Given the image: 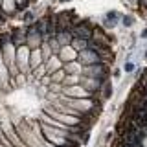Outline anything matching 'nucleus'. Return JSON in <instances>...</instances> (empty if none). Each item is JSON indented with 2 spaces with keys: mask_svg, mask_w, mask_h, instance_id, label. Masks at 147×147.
I'll return each mask as SVG.
<instances>
[{
  "mask_svg": "<svg viewBox=\"0 0 147 147\" xmlns=\"http://www.w3.org/2000/svg\"><path fill=\"white\" fill-rule=\"evenodd\" d=\"M44 64H46V74H53L64 66V63L59 59V55H52L48 61H44Z\"/></svg>",
  "mask_w": 147,
  "mask_h": 147,
  "instance_id": "obj_13",
  "label": "nucleus"
},
{
  "mask_svg": "<svg viewBox=\"0 0 147 147\" xmlns=\"http://www.w3.org/2000/svg\"><path fill=\"white\" fill-rule=\"evenodd\" d=\"M92 31L94 28L90 26L88 20H76V24L72 26V33L74 37H79V39H92Z\"/></svg>",
  "mask_w": 147,
  "mask_h": 147,
  "instance_id": "obj_6",
  "label": "nucleus"
},
{
  "mask_svg": "<svg viewBox=\"0 0 147 147\" xmlns=\"http://www.w3.org/2000/svg\"><path fill=\"white\" fill-rule=\"evenodd\" d=\"M22 20H24L26 24H33V22L37 20L35 11H33V9H24V13H22Z\"/></svg>",
  "mask_w": 147,
  "mask_h": 147,
  "instance_id": "obj_21",
  "label": "nucleus"
},
{
  "mask_svg": "<svg viewBox=\"0 0 147 147\" xmlns=\"http://www.w3.org/2000/svg\"><path fill=\"white\" fill-rule=\"evenodd\" d=\"M144 59H147V50H145V52H144Z\"/></svg>",
  "mask_w": 147,
  "mask_h": 147,
  "instance_id": "obj_31",
  "label": "nucleus"
},
{
  "mask_svg": "<svg viewBox=\"0 0 147 147\" xmlns=\"http://www.w3.org/2000/svg\"><path fill=\"white\" fill-rule=\"evenodd\" d=\"M11 39H13V42H15L17 48H18V46H24L26 40H28V26L11 30Z\"/></svg>",
  "mask_w": 147,
  "mask_h": 147,
  "instance_id": "obj_10",
  "label": "nucleus"
},
{
  "mask_svg": "<svg viewBox=\"0 0 147 147\" xmlns=\"http://www.w3.org/2000/svg\"><path fill=\"white\" fill-rule=\"evenodd\" d=\"M59 2H63V4H64V2H70V0H59Z\"/></svg>",
  "mask_w": 147,
  "mask_h": 147,
  "instance_id": "obj_32",
  "label": "nucleus"
},
{
  "mask_svg": "<svg viewBox=\"0 0 147 147\" xmlns=\"http://www.w3.org/2000/svg\"><path fill=\"white\" fill-rule=\"evenodd\" d=\"M40 52H42V57H44V61H48V59L53 55V50H52V46H50V42H48V40H44V42L40 44Z\"/></svg>",
  "mask_w": 147,
  "mask_h": 147,
  "instance_id": "obj_20",
  "label": "nucleus"
},
{
  "mask_svg": "<svg viewBox=\"0 0 147 147\" xmlns=\"http://www.w3.org/2000/svg\"><path fill=\"white\" fill-rule=\"evenodd\" d=\"M63 96L66 98H96V94L83 88L81 85H72V86H63Z\"/></svg>",
  "mask_w": 147,
  "mask_h": 147,
  "instance_id": "obj_8",
  "label": "nucleus"
},
{
  "mask_svg": "<svg viewBox=\"0 0 147 147\" xmlns=\"http://www.w3.org/2000/svg\"><path fill=\"white\" fill-rule=\"evenodd\" d=\"M112 94H114V90H112V83L107 79V81H105V85H103V88H101V98L107 101V99L112 98Z\"/></svg>",
  "mask_w": 147,
  "mask_h": 147,
  "instance_id": "obj_18",
  "label": "nucleus"
},
{
  "mask_svg": "<svg viewBox=\"0 0 147 147\" xmlns=\"http://www.w3.org/2000/svg\"><path fill=\"white\" fill-rule=\"evenodd\" d=\"M64 72H66V74H81V70H83V64L79 63V61H77V59H76V61H70V63H64Z\"/></svg>",
  "mask_w": 147,
  "mask_h": 147,
  "instance_id": "obj_15",
  "label": "nucleus"
},
{
  "mask_svg": "<svg viewBox=\"0 0 147 147\" xmlns=\"http://www.w3.org/2000/svg\"><path fill=\"white\" fill-rule=\"evenodd\" d=\"M0 127H2L4 134L9 138V142H11V144L15 145V147H28L24 142H22V138L18 136V132H17V129H15V123H11L9 119H4Z\"/></svg>",
  "mask_w": 147,
  "mask_h": 147,
  "instance_id": "obj_4",
  "label": "nucleus"
},
{
  "mask_svg": "<svg viewBox=\"0 0 147 147\" xmlns=\"http://www.w3.org/2000/svg\"><path fill=\"white\" fill-rule=\"evenodd\" d=\"M72 46H74V50H77V52H83V50H86L90 46V40L88 39H79V37H74V39H72Z\"/></svg>",
  "mask_w": 147,
  "mask_h": 147,
  "instance_id": "obj_17",
  "label": "nucleus"
},
{
  "mask_svg": "<svg viewBox=\"0 0 147 147\" xmlns=\"http://www.w3.org/2000/svg\"><path fill=\"white\" fill-rule=\"evenodd\" d=\"M140 39H147V28H145V30L140 33Z\"/></svg>",
  "mask_w": 147,
  "mask_h": 147,
  "instance_id": "obj_27",
  "label": "nucleus"
},
{
  "mask_svg": "<svg viewBox=\"0 0 147 147\" xmlns=\"http://www.w3.org/2000/svg\"><path fill=\"white\" fill-rule=\"evenodd\" d=\"M77 61H79L83 66H86V64H96V63H105L103 55H101V52H99V48H96V46H88L86 50L79 52Z\"/></svg>",
  "mask_w": 147,
  "mask_h": 147,
  "instance_id": "obj_2",
  "label": "nucleus"
},
{
  "mask_svg": "<svg viewBox=\"0 0 147 147\" xmlns=\"http://www.w3.org/2000/svg\"><path fill=\"white\" fill-rule=\"evenodd\" d=\"M142 145H144V147H147V136H144V142H142Z\"/></svg>",
  "mask_w": 147,
  "mask_h": 147,
  "instance_id": "obj_28",
  "label": "nucleus"
},
{
  "mask_svg": "<svg viewBox=\"0 0 147 147\" xmlns=\"http://www.w3.org/2000/svg\"><path fill=\"white\" fill-rule=\"evenodd\" d=\"M140 4H142V7H145L147 6V0H140Z\"/></svg>",
  "mask_w": 147,
  "mask_h": 147,
  "instance_id": "obj_29",
  "label": "nucleus"
},
{
  "mask_svg": "<svg viewBox=\"0 0 147 147\" xmlns=\"http://www.w3.org/2000/svg\"><path fill=\"white\" fill-rule=\"evenodd\" d=\"M17 4H18V9H28V6L31 4V0H17Z\"/></svg>",
  "mask_w": 147,
  "mask_h": 147,
  "instance_id": "obj_25",
  "label": "nucleus"
},
{
  "mask_svg": "<svg viewBox=\"0 0 147 147\" xmlns=\"http://www.w3.org/2000/svg\"><path fill=\"white\" fill-rule=\"evenodd\" d=\"M0 9H2V13L6 15L7 18L9 17H15L20 9H18V4L17 0H2V6H0Z\"/></svg>",
  "mask_w": 147,
  "mask_h": 147,
  "instance_id": "obj_11",
  "label": "nucleus"
},
{
  "mask_svg": "<svg viewBox=\"0 0 147 147\" xmlns=\"http://www.w3.org/2000/svg\"><path fill=\"white\" fill-rule=\"evenodd\" d=\"M121 17H123V15H121V13H118L116 9H110V11L105 13V20H109L114 28L118 26V22H121Z\"/></svg>",
  "mask_w": 147,
  "mask_h": 147,
  "instance_id": "obj_16",
  "label": "nucleus"
},
{
  "mask_svg": "<svg viewBox=\"0 0 147 147\" xmlns=\"http://www.w3.org/2000/svg\"><path fill=\"white\" fill-rule=\"evenodd\" d=\"M42 63H44V57H42V52H40V48L31 50V53H30V74L33 72L35 68H39ZM30 74H28V76H30Z\"/></svg>",
  "mask_w": 147,
  "mask_h": 147,
  "instance_id": "obj_12",
  "label": "nucleus"
},
{
  "mask_svg": "<svg viewBox=\"0 0 147 147\" xmlns=\"http://www.w3.org/2000/svg\"><path fill=\"white\" fill-rule=\"evenodd\" d=\"M0 6H2V0H0Z\"/></svg>",
  "mask_w": 147,
  "mask_h": 147,
  "instance_id": "obj_33",
  "label": "nucleus"
},
{
  "mask_svg": "<svg viewBox=\"0 0 147 147\" xmlns=\"http://www.w3.org/2000/svg\"><path fill=\"white\" fill-rule=\"evenodd\" d=\"M68 74L64 72V68H61V70H57V72H53V74H50V77H52V83H61L63 85V81H64V77H66Z\"/></svg>",
  "mask_w": 147,
  "mask_h": 147,
  "instance_id": "obj_19",
  "label": "nucleus"
},
{
  "mask_svg": "<svg viewBox=\"0 0 147 147\" xmlns=\"http://www.w3.org/2000/svg\"><path fill=\"white\" fill-rule=\"evenodd\" d=\"M79 85L83 86V88H86L88 92H92V94H96V96H101V88H103L105 81H101V79H96V77L83 76V74H81Z\"/></svg>",
  "mask_w": 147,
  "mask_h": 147,
  "instance_id": "obj_5",
  "label": "nucleus"
},
{
  "mask_svg": "<svg viewBox=\"0 0 147 147\" xmlns=\"http://www.w3.org/2000/svg\"><path fill=\"white\" fill-rule=\"evenodd\" d=\"M30 53H31V48L28 44L17 48V66L22 74H30Z\"/></svg>",
  "mask_w": 147,
  "mask_h": 147,
  "instance_id": "obj_3",
  "label": "nucleus"
},
{
  "mask_svg": "<svg viewBox=\"0 0 147 147\" xmlns=\"http://www.w3.org/2000/svg\"><path fill=\"white\" fill-rule=\"evenodd\" d=\"M134 22H136V18L132 17V15H123L121 17V26L123 28H132V26H134Z\"/></svg>",
  "mask_w": 147,
  "mask_h": 147,
  "instance_id": "obj_22",
  "label": "nucleus"
},
{
  "mask_svg": "<svg viewBox=\"0 0 147 147\" xmlns=\"http://www.w3.org/2000/svg\"><path fill=\"white\" fill-rule=\"evenodd\" d=\"M123 70H125V74H132V72H136V64L132 63V61H127Z\"/></svg>",
  "mask_w": 147,
  "mask_h": 147,
  "instance_id": "obj_24",
  "label": "nucleus"
},
{
  "mask_svg": "<svg viewBox=\"0 0 147 147\" xmlns=\"http://www.w3.org/2000/svg\"><path fill=\"white\" fill-rule=\"evenodd\" d=\"M55 39H57V42L61 44V48H63V46H66V44H72L74 33H72V30H63V31H59V33H55Z\"/></svg>",
  "mask_w": 147,
  "mask_h": 147,
  "instance_id": "obj_14",
  "label": "nucleus"
},
{
  "mask_svg": "<svg viewBox=\"0 0 147 147\" xmlns=\"http://www.w3.org/2000/svg\"><path fill=\"white\" fill-rule=\"evenodd\" d=\"M57 55H59V59H61L63 63H70V61H76V59H77L79 52H77V50H74L72 44H66V46H63V48L59 50Z\"/></svg>",
  "mask_w": 147,
  "mask_h": 147,
  "instance_id": "obj_9",
  "label": "nucleus"
},
{
  "mask_svg": "<svg viewBox=\"0 0 147 147\" xmlns=\"http://www.w3.org/2000/svg\"><path fill=\"white\" fill-rule=\"evenodd\" d=\"M142 9H144V11H145V17H147V6H145V7H142Z\"/></svg>",
  "mask_w": 147,
  "mask_h": 147,
  "instance_id": "obj_30",
  "label": "nucleus"
},
{
  "mask_svg": "<svg viewBox=\"0 0 147 147\" xmlns=\"http://www.w3.org/2000/svg\"><path fill=\"white\" fill-rule=\"evenodd\" d=\"M42 42H44L42 33L35 28V24H28V40H26V44L30 46L31 50H35V48H40Z\"/></svg>",
  "mask_w": 147,
  "mask_h": 147,
  "instance_id": "obj_7",
  "label": "nucleus"
},
{
  "mask_svg": "<svg viewBox=\"0 0 147 147\" xmlns=\"http://www.w3.org/2000/svg\"><path fill=\"white\" fill-rule=\"evenodd\" d=\"M81 74H83V76H88V77L101 79V81H107L109 79V74H110V64H107V63L86 64V66H83Z\"/></svg>",
  "mask_w": 147,
  "mask_h": 147,
  "instance_id": "obj_1",
  "label": "nucleus"
},
{
  "mask_svg": "<svg viewBox=\"0 0 147 147\" xmlns=\"http://www.w3.org/2000/svg\"><path fill=\"white\" fill-rule=\"evenodd\" d=\"M121 2H123V4H125V6H127V7H131V9H134V11H136V9H140V7H142V4H140V0H121Z\"/></svg>",
  "mask_w": 147,
  "mask_h": 147,
  "instance_id": "obj_23",
  "label": "nucleus"
},
{
  "mask_svg": "<svg viewBox=\"0 0 147 147\" xmlns=\"http://www.w3.org/2000/svg\"><path fill=\"white\" fill-rule=\"evenodd\" d=\"M112 77H114V79H119V77H121V70H119V68H116V70L112 72Z\"/></svg>",
  "mask_w": 147,
  "mask_h": 147,
  "instance_id": "obj_26",
  "label": "nucleus"
}]
</instances>
